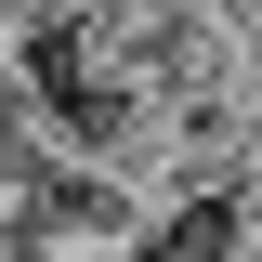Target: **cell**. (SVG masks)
I'll return each mask as SVG.
<instances>
[{"label": "cell", "instance_id": "obj_1", "mask_svg": "<svg viewBox=\"0 0 262 262\" xmlns=\"http://www.w3.org/2000/svg\"><path fill=\"white\" fill-rule=\"evenodd\" d=\"M170 196L144 170H105V158H66L39 131H13V249H79V262H131L158 236Z\"/></svg>", "mask_w": 262, "mask_h": 262}, {"label": "cell", "instance_id": "obj_2", "mask_svg": "<svg viewBox=\"0 0 262 262\" xmlns=\"http://www.w3.org/2000/svg\"><path fill=\"white\" fill-rule=\"evenodd\" d=\"M236 262H262V184H249V236H236Z\"/></svg>", "mask_w": 262, "mask_h": 262}]
</instances>
